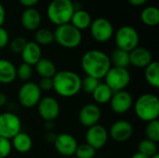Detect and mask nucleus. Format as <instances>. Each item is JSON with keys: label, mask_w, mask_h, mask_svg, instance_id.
I'll return each mask as SVG.
<instances>
[{"label": "nucleus", "mask_w": 159, "mask_h": 158, "mask_svg": "<svg viewBox=\"0 0 159 158\" xmlns=\"http://www.w3.org/2000/svg\"><path fill=\"white\" fill-rule=\"evenodd\" d=\"M111 67L109 56L99 49L89 50L81 58V68L84 73L99 80L104 78Z\"/></svg>", "instance_id": "f257e3e1"}, {"label": "nucleus", "mask_w": 159, "mask_h": 158, "mask_svg": "<svg viewBox=\"0 0 159 158\" xmlns=\"http://www.w3.org/2000/svg\"><path fill=\"white\" fill-rule=\"evenodd\" d=\"M53 89L63 98H71L75 96L81 90V77L72 71H60L52 77Z\"/></svg>", "instance_id": "f03ea898"}, {"label": "nucleus", "mask_w": 159, "mask_h": 158, "mask_svg": "<svg viewBox=\"0 0 159 158\" xmlns=\"http://www.w3.org/2000/svg\"><path fill=\"white\" fill-rule=\"evenodd\" d=\"M137 117L143 122L157 120L159 116V100L157 95L145 93L141 95L133 103Z\"/></svg>", "instance_id": "7ed1b4c3"}, {"label": "nucleus", "mask_w": 159, "mask_h": 158, "mask_svg": "<svg viewBox=\"0 0 159 158\" xmlns=\"http://www.w3.org/2000/svg\"><path fill=\"white\" fill-rule=\"evenodd\" d=\"M73 3L72 0H52L47 8L48 20L57 26L69 23L75 12Z\"/></svg>", "instance_id": "20e7f679"}, {"label": "nucleus", "mask_w": 159, "mask_h": 158, "mask_svg": "<svg viewBox=\"0 0 159 158\" xmlns=\"http://www.w3.org/2000/svg\"><path fill=\"white\" fill-rule=\"evenodd\" d=\"M54 41L65 48L77 47L82 42L81 31L76 29L70 22L57 26L53 32Z\"/></svg>", "instance_id": "39448f33"}, {"label": "nucleus", "mask_w": 159, "mask_h": 158, "mask_svg": "<svg viewBox=\"0 0 159 158\" xmlns=\"http://www.w3.org/2000/svg\"><path fill=\"white\" fill-rule=\"evenodd\" d=\"M115 40L117 48L130 52L139 46L140 37L137 30L134 27L125 25L116 31L115 34Z\"/></svg>", "instance_id": "423d86ee"}, {"label": "nucleus", "mask_w": 159, "mask_h": 158, "mask_svg": "<svg viewBox=\"0 0 159 158\" xmlns=\"http://www.w3.org/2000/svg\"><path fill=\"white\" fill-rule=\"evenodd\" d=\"M105 84L113 92L124 90L130 83V74L127 68L111 67L104 76Z\"/></svg>", "instance_id": "0eeeda50"}, {"label": "nucleus", "mask_w": 159, "mask_h": 158, "mask_svg": "<svg viewBox=\"0 0 159 158\" xmlns=\"http://www.w3.org/2000/svg\"><path fill=\"white\" fill-rule=\"evenodd\" d=\"M42 91L37 84L33 82L24 83L19 89L18 100L20 104L24 108H33L36 106L41 100Z\"/></svg>", "instance_id": "6e6552de"}, {"label": "nucleus", "mask_w": 159, "mask_h": 158, "mask_svg": "<svg viewBox=\"0 0 159 158\" xmlns=\"http://www.w3.org/2000/svg\"><path fill=\"white\" fill-rule=\"evenodd\" d=\"M20 131L21 121L16 114L6 112L0 115V137L11 140Z\"/></svg>", "instance_id": "1a4fd4ad"}, {"label": "nucleus", "mask_w": 159, "mask_h": 158, "mask_svg": "<svg viewBox=\"0 0 159 158\" xmlns=\"http://www.w3.org/2000/svg\"><path fill=\"white\" fill-rule=\"evenodd\" d=\"M90 34L94 40L100 43L109 41L114 35V27L111 21L105 18H97L91 21Z\"/></svg>", "instance_id": "9d476101"}, {"label": "nucleus", "mask_w": 159, "mask_h": 158, "mask_svg": "<svg viewBox=\"0 0 159 158\" xmlns=\"http://www.w3.org/2000/svg\"><path fill=\"white\" fill-rule=\"evenodd\" d=\"M36 106L40 117L46 122H52L60 115V104L58 101L51 96L41 98Z\"/></svg>", "instance_id": "9b49d317"}, {"label": "nucleus", "mask_w": 159, "mask_h": 158, "mask_svg": "<svg viewBox=\"0 0 159 158\" xmlns=\"http://www.w3.org/2000/svg\"><path fill=\"white\" fill-rule=\"evenodd\" d=\"M109 102L111 110L114 113L117 115H123L128 113L132 108L133 98L129 92L126 90H120L114 92Z\"/></svg>", "instance_id": "f8f14e48"}, {"label": "nucleus", "mask_w": 159, "mask_h": 158, "mask_svg": "<svg viewBox=\"0 0 159 158\" xmlns=\"http://www.w3.org/2000/svg\"><path fill=\"white\" fill-rule=\"evenodd\" d=\"M109 134L107 129L102 125H95L88 129L86 132V143L96 151L102 149L108 142Z\"/></svg>", "instance_id": "ddd939ff"}, {"label": "nucleus", "mask_w": 159, "mask_h": 158, "mask_svg": "<svg viewBox=\"0 0 159 158\" xmlns=\"http://www.w3.org/2000/svg\"><path fill=\"white\" fill-rule=\"evenodd\" d=\"M53 143L57 152L60 155L67 157H72L75 156L78 145L76 139L69 133H61L57 135Z\"/></svg>", "instance_id": "4468645a"}, {"label": "nucleus", "mask_w": 159, "mask_h": 158, "mask_svg": "<svg viewBox=\"0 0 159 158\" xmlns=\"http://www.w3.org/2000/svg\"><path fill=\"white\" fill-rule=\"evenodd\" d=\"M102 117V111L97 104L88 103L84 105L78 115L79 122L86 128H90L98 124Z\"/></svg>", "instance_id": "2eb2a0df"}, {"label": "nucleus", "mask_w": 159, "mask_h": 158, "mask_svg": "<svg viewBox=\"0 0 159 158\" xmlns=\"http://www.w3.org/2000/svg\"><path fill=\"white\" fill-rule=\"evenodd\" d=\"M109 136L117 142H124L129 140L133 134V127L127 120H118L115 122L108 132Z\"/></svg>", "instance_id": "dca6fc26"}, {"label": "nucleus", "mask_w": 159, "mask_h": 158, "mask_svg": "<svg viewBox=\"0 0 159 158\" xmlns=\"http://www.w3.org/2000/svg\"><path fill=\"white\" fill-rule=\"evenodd\" d=\"M129 54V63L136 68H145L153 61L152 53L149 49L142 47H137Z\"/></svg>", "instance_id": "f3484780"}, {"label": "nucleus", "mask_w": 159, "mask_h": 158, "mask_svg": "<svg viewBox=\"0 0 159 158\" xmlns=\"http://www.w3.org/2000/svg\"><path fill=\"white\" fill-rule=\"evenodd\" d=\"M21 25L28 31H36L41 24V15L34 7H27L20 17Z\"/></svg>", "instance_id": "a211bd4d"}, {"label": "nucleus", "mask_w": 159, "mask_h": 158, "mask_svg": "<svg viewBox=\"0 0 159 158\" xmlns=\"http://www.w3.org/2000/svg\"><path fill=\"white\" fill-rule=\"evenodd\" d=\"M20 55L24 63L33 66L35 65L36 62L42 58V50L40 46L35 42H27Z\"/></svg>", "instance_id": "6ab92c4d"}, {"label": "nucleus", "mask_w": 159, "mask_h": 158, "mask_svg": "<svg viewBox=\"0 0 159 158\" xmlns=\"http://www.w3.org/2000/svg\"><path fill=\"white\" fill-rule=\"evenodd\" d=\"M17 78L15 65L8 60L0 59V84L7 85Z\"/></svg>", "instance_id": "aec40b11"}, {"label": "nucleus", "mask_w": 159, "mask_h": 158, "mask_svg": "<svg viewBox=\"0 0 159 158\" xmlns=\"http://www.w3.org/2000/svg\"><path fill=\"white\" fill-rule=\"evenodd\" d=\"M11 142V146L13 149H15L18 153L25 154L28 153L32 147H33V140L25 132H19L15 137H13Z\"/></svg>", "instance_id": "412c9836"}, {"label": "nucleus", "mask_w": 159, "mask_h": 158, "mask_svg": "<svg viewBox=\"0 0 159 158\" xmlns=\"http://www.w3.org/2000/svg\"><path fill=\"white\" fill-rule=\"evenodd\" d=\"M34 66L37 74L41 78H52L57 73L54 62L47 58H41Z\"/></svg>", "instance_id": "4be33fe9"}, {"label": "nucleus", "mask_w": 159, "mask_h": 158, "mask_svg": "<svg viewBox=\"0 0 159 158\" xmlns=\"http://www.w3.org/2000/svg\"><path fill=\"white\" fill-rule=\"evenodd\" d=\"M91 21L92 20H91L89 13L81 8L78 10H75L70 23L74 25L79 31H82V30H86L89 28Z\"/></svg>", "instance_id": "5701e85b"}, {"label": "nucleus", "mask_w": 159, "mask_h": 158, "mask_svg": "<svg viewBox=\"0 0 159 158\" xmlns=\"http://www.w3.org/2000/svg\"><path fill=\"white\" fill-rule=\"evenodd\" d=\"M110 58L111 64L114 65V67H118V68H128V66L130 64L129 63V52L116 48L112 51Z\"/></svg>", "instance_id": "b1692460"}, {"label": "nucleus", "mask_w": 159, "mask_h": 158, "mask_svg": "<svg viewBox=\"0 0 159 158\" xmlns=\"http://www.w3.org/2000/svg\"><path fill=\"white\" fill-rule=\"evenodd\" d=\"M113 94H114L113 90L105 83H100L99 86L94 90V92L92 93V96L97 103L105 104L110 102Z\"/></svg>", "instance_id": "393cba45"}, {"label": "nucleus", "mask_w": 159, "mask_h": 158, "mask_svg": "<svg viewBox=\"0 0 159 158\" xmlns=\"http://www.w3.org/2000/svg\"><path fill=\"white\" fill-rule=\"evenodd\" d=\"M145 79L147 83L155 88H159V63L157 61H152L148 66L145 67V73H144Z\"/></svg>", "instance_id": "a878e982"}, {"label": "nucleus", "mask_w": 159, "mask_h": 158, "mask_svg": "<svg viewBox=\"0 0 159 158\" xmlns=\"http://www.w3.org/2000/svg\"><path fill=\"white\" fill-rule=\"evenodd\" d=\"M142 21L147 26H156L159 23V9L157 7H147L141 13Z\"/></svg>", "instance_id": "bb28decb"}, {"label": "nucleus", "mask_w": 159, "mask_h": 158, "mask_svg": "<svg viewBox=\"0 0 159 158\" xmlns=\"http://www.w3.org/2000/svg\"><path fill=\"white\" fill-rule=\"evenodd\" d=\"M35 43L39 46H48L54 42V34L48 29L39 28L36 30L34 34Z\"/></svg>", "instance_id": "cd10ccee"}, {"label": "nucleus", "mask_w": 159, "mask_h": 158, "mask_svg": "<svg viewBox=\"0 0 159 158\" xmlns=\"http://www.w3.org/2000/svg\"><path fill=\"white\" fill-rule=\"evenodd\" d=\"M139 153L148 156V157H152L156 155H157V145L156 142L148 140V139H144L143 141H141V142L139 143Z\"/></svg>", "instance_id": "c85d7f7f"}, {"label": "nucleus", "mask_w": 159, "mask_h": 158, "mask_svg": "<svg viewBox=\"0 0 159 158\" xmlns=\"http://www.w3.org/2000/svg\"><path fill=\"white\" fill-rule=\"evenodd\" d=\"M146 139L157 143L159 142V121L154 120L148 122L145 128Z\"/></svg>", "instance_id": "c756f323"}, {"label": "nucleus", "mask_w": 159, "mask_h": 158, "mask_svg": "<svg viewBox=\"0 0 159 158\" xmlns=\"http://www.w3.org/2000/svg\"><path fill=\"white\" fill-rule=\"evenodd\" d=\"M75 156L77 158H94L96 156V150L88 143L78 144Z\"/></svg>", "instance_id": "7c9ffc66"}, {"label": "nucleus", "mask_w": 159, "mask_h": 158, "mask_svg": "<svg viewBox=\"0 0 159 158\" xmlns=\"http://www.w3.org/2000/svg\"><path fill=\"white\" fill-rule=\"evenodd\" d=\"M100 80L91 76H86L81 80V89H83L88 94H92L96 88L99 86Z\"/></svg>", "instance_id": "2f4dec72"}, {"label": "nucleus", "mask_w": 159, "mask_h": 158, "mask_svg": "<svg viewBox=\"0 0 159 158\" xmlns=\"http://www.w3.org/2000/svg\"><path fill=\"white\" fill-rule=\"evenodd\" d=\"M16 71L17 77H19L22 81H28L33 75V67L24 62L20 64V66L16 68Z\"/></svg>", "instance_id": "473e14b6"}, {"label": "nucleus", "mask_w": 159, "mask_h": 158, "mask_svg": "<svg viewBox=\"0 0 159 158\" xmlns=\"http://www.w3.org/2000/svg\"><path fill=\"white\" fill-rule=\"evenodd\" d=\"M26 44H27V41L25 38H23L21 36H18L10 42L9 48L13 53H16V54L21 53V51L25 47Z\"/></svg>", "instance_id": "72a5a7b5"}, {"label": "nucleus", "mask_w": 159, "mask_h": 158, "mask_svg": "<svg viewBox=\"0 0 159 158\" xmlns=\"http://www.w3.org/2000/svg\"><path fill=\"white\" fill-rule=\"evenodd\" d=\"M12 151L10 140L0 137V158L7 157Z\"/></svg>", "instance_id": "f704fd0d"}, {"label": "nucleus", "mask_w": 159, "mask_h": 158, "mask_svg": "<svg viewBox=\"0 0 159 158\" xmlns=\"http://www.w3.org/2000/svg\"><path fill=\"white\" fill-rule=\"evenodd\" d=\"M41 91H50L53 89L52 78H41L37 84Z\"/></svg>", "instance_id": "c9c22d12"}, {"label": "nucleus", "mask_w": 159, "mask_h": 158, "mask_svg": "<svg viewBox=\"0 0 159 158\" xmlns=\"http://www.w3.org/2000/svg\"><path fill=\"white\" fill-rule=\"evenodd\" d=\"M9 43V35L7 31L3 28L0 27V49L6 47Z\"/></svg>", "instance_id": "e433bc0d"}, {"label": "nucleus", "mask_w": 159, "mask_h": 158, "mask_svg": "<svg viewBox=\"0 0 159 158\" xmlns=\"http://www.w3.org/2000/svg\"><path fill=\"white\" fill-rule=\"evenodd\" d=\"M19 1L26 8L27 7H34V6L36 5L39 2V0H19Z\"/></svg>", "instance_id": "4c0bfd02"}, {"label": "nucleus", "mask_w": 159, "mask_h": 158, "mask_svg": "<svg viewBox=\"0 0 159 158\" xmlns=\"http://www.w3.org/2000/svg\"><path fill=\"white\" fill-rule=\"evenodd\" d=\"M5 20H6V10L3 5L0 3V27H2V25L4 24Z\"/></svg>", "instance_id": "58836bf2"}, {"label": "nucleus", "mask_w": 159, "mask_h": 158, "mask_svg": "<svg viewBox=\"0 0 159 158\" xmlns=\"http://www.w3.org/2000/svg\"><path fill=\"white\" fill-rule=\"evenodd\" d=\"M128 1L134 7H140L144 5L148 0H128Z\"/></svg>", "instance_id": "ea45409f"}, {"label": "nucleus", "mask_w": 159, "mask_h": 158, "mask_svg": "<svg viewBox=\"0 0 159 158\" xmlns=\"http://www.w3.org/2000/svg\"><path fill=\"white\" fill-rule=\"evenodd\" d=\"M7 101V96L4 93H0V107H3L4 105H6Z\"/></svg>", "instance_id": "a19ab883"}, {"label": "nucleus", "mask_w": 159, "mask_h": 158, "mask_svg": "<svg viewBox=\"0 0 159 158\" xmlns=\"http://www.w3.org/2000/svg\"><path fill=\"white\" fill-rule=\"evenodd\" d=\"M56 136H57V135H54V134L49 133V134H48V136H47V140H48L49 142H54Z\"/></svg>", "instance_id": "79ce46f5"}, {"label": "nucleus", "mask_w": 159, "mask_h": 158, "mask_svg": "<svg viewBox=\"0 0 159 158\" xmlns=\"http://www.w3.org/2000/svg\"><path fill=\"white\" fill-rule=\"evenodd\" d=\"M131 158H150L148 157V156H144V155H143V154H141V153H135L132 156H131Z\"/></svg>", "instance_id": "37998d69"}, {"label": "nucleus", "mask_w": 159, "mask_h": 158, "mask_svg": "<svg viewBox=\"0 0 159 158\" xmlns=\"http://www.w3.org/2000/svg\"><path fill=\"white\" fill-rule=\"evenodd\" d=\"M151 158H159V155L157 154V155H156V156H152Z\"/></svg>", "instance_id": "c03bdc74"}, {"label": "nucleus", "mask_w": 159, "mask_h": 158, "mask_svg": "<svg viewBox=\"0 0 159 158\" xmlns=\"http://www.w3.org/2000/svg\"><path fill=\"white\" fill-rule=\"evenodd\" d=\"M69 158H77V157H75H75H73V156H72V157H69Z\"/></svg>", "instance_id": "a18cd8bd"}]
</instances>
